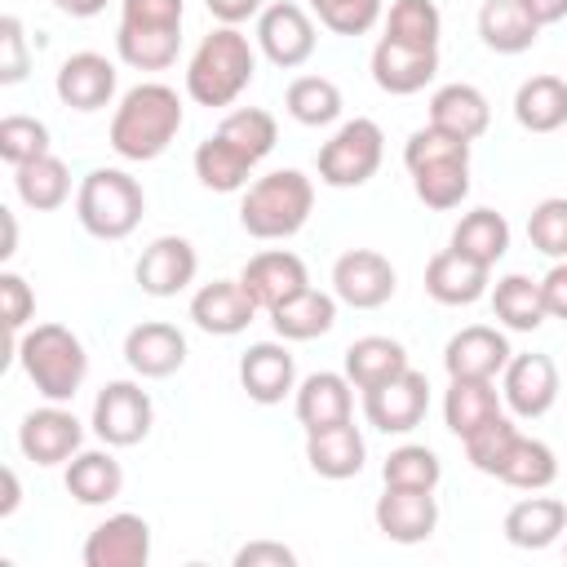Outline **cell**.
<instances>
[{"mask_svg":"<svg viewBox=\"0 0 567 567\" xmlns=\"http://www.w3.org/2000/svg\"><path fill=\"white\" fill-rule=\"evenodd\" d=\"M182 128V102L168 84H137L120 97L111 120V146L124 159H155Z\"/></svg>","mask_w":567,"mask_h":567,"instance_id":"6da1fadb","label":"cell"},{"mask_svg":"<svg viewBox=\"0 0 567 567\" xmlns=\"http://www.w3.org/2000/svg\"><path fill=\"white\" fill-rule=\"evenodd\" d=\"M252 49L235 27H217L199 40L186 66V93L199 106H230L252 80Z\"/></svg>","mask_w":567,"mask_h":567,"instance_id":"7a4b0ae2","label":"cell"},{"mask_svg":"<svg viewBox=\"0 0 567 567\" xmlns=\"http://www.w3.org/2000/svg\"><path fill=\"white\" fill-rule=\"evenodd\" d=\"M315 208V186L297 168H275L257 177L239 204V221L252 239H288L306 226Z\"/></svg>","mask_w":567,"mask_h":567,"instance_id":"3957f363","label":"cell"},{"mask_svg":"<svg viewBox=\"0 0 567 567\" xmlns=\"http://www.w3.org/2000/svg\"><path fill=\"white\" fill-rule=\"evenodd\" d=\"M18 359H22L27 377L35 381V390L44 399H53V403L71 399L80 390L84 372H89V354H84L80 337L71 328H62V323H35L22 337Z\"/></svg>","mask_w":567,"mask_h":567,"instance_id":"277c9868","label":"cell"},{"mask_svg":"<svg viewBox=\"0 0 567 567\" xmlns=\"http://www.w3.org/2000/svg\"><path fill=\"white\" fill-rule=\"evenodd\" d=\"M146 213V195L142 186L120 173V168H93L84 182H80V195H75V217L89 235L97 239H124Z\"/></svg>","mask_w":567,"mask_h":567,"instance_id":"5b68a950","label":"cell"},{"mask_svg":"<svg viewBox=\"0 0 567 567\" xmlns=\"http://www.w3.org/2000/svg\"><path fill=\"white\" fill-rule=\"evenodd\" d=\"M381 128L377 120H350L319 146V177L328 186H363L381 168Z\"/></svg>","mask_w":567,"mask_h":567,"instance_id":"8992f818","label":"cell"},{"mask_svg":"<svg viewBox=\"0 0 567 567\" xmlns=\"http://www.w3.org/2000/svg\"><path fill=\"white\" fill-rule=\"evenodd\" d=\"M151 421H155V408H151V394L142 385H133V381L102 385V394L93 403V430L102 443L133 447L151 434Z\"/></svg>","mask_w":567,"mask_h":567,"instance_id":"52a82bcc","label":"cell"},{"mask_svg":"<svg viewBox=\"0 0 567 567\" xmlns=\"http://www.w3.org/2000/svg\"><path fill=\"white\" fill-rule=\"evenodd\" d=\"M425 408H430V381L416 368H403L399 377L363 390V416L385 434H403L421 425Z\"/></svg>","mask_w":567,"mask_h":567,"instance_id":"ba28073f","label":"cell"},{"mask_svg":"<svg viewBox=\"0 0 567 567\" xmlns=\"http://www.w3.org/2000/svg\"><path fill=\"white\" fill-rule=\"evenodd\" d=\"M332 288L354 310H377L394 297V266L377 248H350L332 266Z\"/></svg>","mask_w":567,"mask_h":567,"instance_id":"9c48e42d","label":"cell"},{"mask_svg":"<svg viewBox=\"0 0 567 567\" xmlns=\"http://www.w3.org/2000/svg\"><path fill=\"white\" fill-rule=\"evenodd\" d=\"M151 527L137 514H115L97 523L84 540V567H146Z\"/></svg>","mask_w":567,"mask_h":567,"instance_id":"30bf717a","label":"cell"},{"mask_svg":"<svg viewBox=\"0 0 567 567\" xmlns=\"http://www.w3.org/2000/svg\"><path fill=\"white\" fill-rule=\"evenodd\" d=\"M257 40H261V53L275 62V66H301L310 53H315V22L306 18L301 4H270L261 9L257 18Z\"/></svg>","mask_w":567,"mask_h":567,"instance_id":"8fae6325","label":"cell"},{"mask_svg":"<svg viewBox=\"0 0 567 567\" xmlns=\"http://www.w3.org/2000/svg\"><path fill=\"white\" fill-rule=\"evenodd\" d=\"M439 71V49H425V44H403V40H390L381 35L377 49H372V80L385 89V93H416L434 80Z\"/></svg>","mask_w":567,"mask_h":567,"instance_id":"7c38bea8","label":"cell"},{"mask_svg":"<svg viewBox=\"0 0 567 567\" xmlns=\"http://www.w3.org/2000/svg\"><path fill=\"white\" fill-rule=\"evenodd\" d=\"M80 439H84V430L66 408H35L22 416V430H18V447L35 465H58V461L75 456Z\"/></svg>","mask_w":567,"mask_h":567,"instance_id":"4fadbf2b","label":"cell"},{"mask_svg":"<svg viewBox=\"0 0 567 567\" xmlns=\"http://www.w3.org/2000/svg\"><path fill=\"white\" fill-rule=\"evenodd\" d=\"M195 266H199V257H195L190 239H182V235H159V239H151V244L142 248V257H137V284H142V292H151V297H173V292H182V288L195 279Z\"/></svg>","mask_w":567,"mask_h":567,"instance_id":"5bb4252c","label":"cell"},{"mask_svg":"<svg viewBox=\"0 0 567 567\" xmlns=\"http://www.w3.org/2000/svg\"><path fill=\"white\" fill-rule=\"evenodd\" d=\"M239 284H244V292L257 301V310L270 315L279 301H288L292 292H301L310 279H306V261H301L297 252L266 248V252H257V257L244 266Z\"/></svg>","mask_w":567,"mask_h":567,"instance_id":"9a60e30c","label":"cell"},{"mask_svg":"<svg viewBox=\"0 0 567 567\" xmlns=\"http://www.w3.org/2000/svg\"><path fill=\"white\" fill-rule=\"evenodd\" d=\"M509 363V341L487 328V323H470L461 328L447 350H443V368L447 377H470V381H492L501 368Z\"/></svg>","mask_w":567,"mask_h":567,"instance_id":"2e32d148","label":"cell"},{"mask_svg":"<svg viewBox=\"0 0 567 567\" xmlns=\"http://www.w3.org/2000/svg\"><path fill=\"white\" fill-rule=\"evenodd\" d=\"M439 523V501L434 492L421 487H385V496L377 501V527L381 536L399 540V545H416L434 532Z\"/></svg>","mask_w":567,"mask_h":567,"instance_id":"e0dca14e","label":"cell"},{"mask_svg":"<svg viewBox=\"0 0 567 567\" xmlns=\"http://www.w3.org/2000/svg\"><path fill=\"white\" fill-rule=\"evenodd\" d=\"M487 270H492V266L465 257L461 248H443V252H434L430 266H425V292H430L434 301H443V306H470V301L483 297Z\"/></svg>","mask_w":567,"mask_h":567,"instance_id":"ac0fdd59","label":"cell"},{"mask_svg":"<svg viewBox=\"0 0 567 567\" xmlns=\"http://www.w3.org/2000/svg\"><path fill=\"white\" fill-rule=\"evenodd\" d=\"M252 315H257V301L244 292L239 279H213L190 297V319L204 332H217V337H230V332L248 328Z\"/></svg>","mask_w":567,"mask_h":567,"instance_id":"d6986e66","label":"cell"},{"mask_svg":"<svg viewBox=\"0 0 567 567\" xmlns=\"http://www.w3.org/2000/svg\"><path fill=\"white\" fill-rule=\"evenodd\" d=\"M124 359L142 377H173L186 363V337L173 323H159V319L137 323L124 337Z\"/></svg>","mask_w":567,"mask_h":567,"instance_id":"ffe728a7","label":"cell"},{"mask_svg":"<svg viewBox=\"0 0 567 567\" xmlns=\"http://www.w3.org/2000/svg\"><path fill=\"white\" fill-rule=\"evenodd\" d=\"M115 93V66L102 53H71L58 66V97L71 111H97Z\"/></svg>","mask_w":567,"mask_h":567,"instance_id":"44dd1931","label":"cell"},{"mask_svg":"<svg viewBox=\"0 0 567 567\" xmlns=\"http://www.w3.org/2000/svg\"><path fill=\"white\" fill-rule=\"evenodd\" d=\"M558 394V368L549 354H518L505 363V399L518 416H540Z\"/></svg>","mask_w":567,"mask_h":567,"instance_id":"7402d4cb","label":"cell"},{"mask_svg":"<svg viewBox=\"0 0 567 567\" xmlns=\"http://www.w3.org/2000/svg\"><path fill=\"white\" fill-rule=\"evenodd\" d=\"M363 456H368L363 434L350 421L328 430H306V461L323 478H354L363 470Z\"/></svg>","mask_w":567,"mask_h":567,"instance_id":"603a6c76","label":"cell"},{"mask_svg":"<svg viewBox=\"0 0 567 567\" xmlns=\"http://www.w3.org/2000/svg\"><path fill=\"white\" fill-rule=\"evenodd\" d=\"M292 377H297L292 354H288L284 346H275V341H257V346H248L244 359H239V385H244L248 399H257V403H279V399L292 390Z\"/></svg>","mask_w":567,"mask_h":567,"instance_id":"cb8c5ba5","label":"cell"},{"mask_svg":"<svg viewBox=\"0 0 567 567\" xmlns=\"http://www.w3.org/2000/svg\"><path fill=\"white\" fill-rule=\"evenodd\" d=\"M487 120H492V106H487V97L474 84H443L430 97V124L443 128V133H456L465 142L483 137Z\"/></svg>","mask_w":567,"mask_h":567,"instance_id":"d4e9b609","label":"cell"},{"mask_svg":"<svg viewBox=\"0 0 567 567\" xmlns=\"http://www.w3.org/2000/svg\"><path fill=\"white\" fill-rule=\"evenodd\" d=\"M514 115L527 133H554L567 124V80L563 75H532L514 93Z\"/></svg>","mask_w":567,"mask_h":567,"instance_id":"484cf974","label":"cell"},{"mask_svg":"<svg viewBox=\"0 0 567 567\" xmlns=\"http://www.w3.org/2000/svg\"><path fill=\"white\" fill-rule=\"evenodd\" d=\"M270 323L288 341H310V337H323L337 323V301L328 292H319V288L306 284L301 292H292L288 301H279L270 310Z\"/></svg>","mask_w":567,"mask_h":567,"instance_id":"4316f807","label":"cell"},{"mask_svg":"<svg viewBox=\"0 0 567 567\" xmlns=\"http://www.w3.org/2000/svg\"><path fill=\"white\" fill-rule=\"evenodd\" d=\"M297 421L306 430H328L350 421V377L337 372H315L297 390Z\"/></svg>","mask_w":567,"mask_h":567,"instance_id":"83f0119b","label":"cell"},{"mask_svg":"<svg viewBox=\"0 0 567 567\" xmlns=\"http://www.w3.org/2000/svg\"><path fill=\"white\" fill-rule=\"evenodd\" d=\"M536 31H540V22L527 13L523 0H483V9H478V35L496 53H523V49H532Z\"/></svg>","mask_w":567,"mask_h":567,"instance_id":"f1b7e54d","label":"cell"},{"mask_svg":"<svg viewBox=\"0 0 567 567\" xmlns=\"http://www.w3.org/2000/svg\"><path fill=\"white\" fill-rule=\"evenodd\" d=\"M492 416H501V399L492 381H470V377H452L447 394H443V421L452 434H474L478 425H487Z\"/></svg>","mask_w":567,"mask_h":567,"instance_id":"f546056e","label":"cell"},{"mask_svg":"<svg viewBox=\"0 0 567 567\" xmlns=\"http://www.w3.org/2000/svg\"><path fill=\"white\" fill-rule=\"evenodd\" d=\"M567 527V505L554 496H527L505 514V536L518 549H545Z\"/></svg>","mask_w":567,"mask_h":567,"instance_id":"4dcf8cb0","label":"cell"},{"mask_svg":"<svg viewBox=\"0 0 567 567\" xmlns=\"http://www.w3.org/2000/svg\"><path fill=\"white\" fill-rule=\"evenodd\" d=\"M403 368H408V350L394 337H359L346 350V377L359 390H372V385L399 377Z\"/></svg>","mask_w":567,"mask_h":567,"instance_id":"1f68e13d","label":"cell"},{"mask_svg":"<svg viewBox=\"0 0 567 567\" xmlns=\"http://www.w3.org/2000/svg\"><path fill=\"white\" fill-rule=\"evenodd\" d=\"M120 487H124V470L111 452H80L66 465V492L80 505H106L120 496Z\"/></svg>","mask_w":567,"mask_h":567,"instance_id":"d6a6232c","label":"cell"},{"mask_svg":"<svg viewBox=\"0 0 567 567\" xmlns=\"http://www.w3.org/2000/svg\"><path fill=\"white\" fill-rule=\"evenodd\" d=\"M120 58L137 71H164L173 66L177 49H182V27H124L120 22Z\"/></svg>","mask_w":567,"mask_h":567,"instance_id":"836d02e7","label":"cell"},{"mask_svg":"<svg viewBox=\"0 0 567 567\" xmlns=\"http://www.w3.org/2000/svg\"><path fill=\"white\" fill-rule=\"evenodd\" d=\"M248 173H252V159L239 146H230L226 137L213 133V137H204L195 146V177L208 190H239L248 182Z\"/></svg>","mask_w":567,"mask_h":567,"instance_id":"e575fe53","label":"cell"},{"mask_svg":"<svg viewBox=\"0 0 567 567\" xmlns=\"http://www.w3.org/2000/svg\"><path fill=\"white\" fill-rule=\"evenodd\" d=\"M18 195L27 208L49 213L71 195V173L58 155H35L27 164H18Z\"/></svg>","mask_w":567,"mask_h":567,"instance_id":"d590c367","label":"cell"},{"mask_svg":"<svg viewBox=\"0 0 567 567\" xmlns=\"http://www.w3.org/2000/svg\"><path fill=\"white\" fill-rule=\"evenodd\" d=\"M452 248H461L465 257L492 266V261L509 248V221H505L496 208H474V213H465V217L456 221Z\"/></svg>","mask_w":567,"mask_h":567,"instance_id":"8d00e7d4","label":"cell"},{"mask_svg":"<svg viewBox=\"0 0 567 567\" xmlns=\"http://www.w3.org/2000/svg\"><path fill=\"white\" fill-rule=\"evenodd\" d=\"M492 310L501 323L518 328V332H532L545 323V297H540V284L527 279V275H505L496 279V292H492Z\"/></svg>","mask_w":567,"mask_h":567,"instance_id":"74e56055","label":"cell"},{"mask_svg":"<svg viewBox=\"0 0 567 567\" xmlns=\"http://www.w3.org/2000/svg\"><path fill=\"white\" fill-rule=\"evenodd\" d=\"M412 186L416 199L430 208H456L470 195V159H439V164H421L412 168Z\"/></svg>","mask_w":567,"mask_h":567,"instance_id":"f35d334b","label":"cell"},{"mask_svg":"<svg viewBox=\"0 0 567 567\" xmlns=\"http://www.w3.org/2000/svg\"><path fill=\"white\" fill-rule=\"evenodd\" d=\"M554 474H558V461H554V452L540 443V439H514V447H509V456L501 461V470H496V478L501 483H509V487H527V492H536V487H549L554 483Z\"/></svg>","mask_w":567,"mask_h":567,"instance_id":"ab89813d","label":"cell"},{"mask_svg":"<svg viewBox=\"0 0 567 567\" xmlns=\"http://www.w3.org/2000/svg\"><path fill=\"white\" fill-rule=\"evenodd\" d=\"M288 111H292V120H301V124H310V128H319V124H332L337 115H341V89L328 80V75H297L292 84H288Z\"/></svg>","mask_w":567,"mask_h":567,"instance_id":"60d3db41","label":"cell"},{"mask_svg":"<svg viewBox=\"0 0 567 567\" xmlns=\"http://www.w3.org/2000/svg\"><path fill=\"white\" fill-rule=\"evenodd\" d=\"M217 137H226L230 146H239V151L257 164L261 155H270L279 128H275V115H270V111H261V106H239V111H230V115L217 124Z\"/></svg>","mask_w":567,"mask_h":567,"instance_id":"b9f144b4","label":"cell"},{"mask_svg":"<svg viewBox=\"0 0 567 567\" xmlns=\"http://www.w3.org/2000/svg\"><path fill=\"white\" fill-rule=\"evenodd\" d=\"M439 31H443V18H439L434 0H394L390 4V18H385V35L390 40L439 49Z\"/></svg>","mask_w":567,"mask_h":567,"instance_id":"7bdbcfd3","label":"cell"},{"mask_svg":"<svg viewBox=\"0 0 567 567\" xmlns=\"http://www.w3.org/2000/svg\"><path fill=\"white\" fill-rule=\"evenodd\" d=\"M439 456L430 452V447H421V443H403V447H394L390 456H385V465H381V478H385V487H421V492H434L439 487Z\"/></svg>","mask_w":567,"mask_h":567,"instance_id":"ee69618b","label":"cell"},{"mask_svg":"<svg viewBox=\"0 0 567 567\" xmlns=\"http://www.w3.org/2000/svg\"><path fill=\"white\" fill-rule=\"evenodd\" d=\"M35 155H49V128L31 115H4L0 120V159H9L18 168Z\"/></svg>","mask_w":567,"mask_h":567,"instance_id":"f6af8a7d","label":"cell"},{"mask_svg":"<svg viewBox=\"0 0 567 567\" xmlns=\"http://www.w3.org/2000/svg\"><path fill=\"white\" fill-rule=\"evenodd\" d=\"M527 239L532 248H540L545 257H567V199L549 195L532 208L527 217Z\"/></svg>","mask_w":567,"mask_h":567,"instance_id":"bcb514c9","label":"cell"},{"mask_svg":"<svg viewBox=\"0 0 567 567\" xmlns=\"http://www.w3.org/2000/svg\"><path fill=\"white\" fill-rule=\"evenodd\" d=\"M514 439H518V430H514L505 416H492L487 425H478L474 434H465V456L474 461V470L496 474V470H501V461L509 456Z\"/></svg>","mask_w":567,"mask_h":567,"instance_id":"7dc6e473","label":"cell"},{"mask_svg":"<svg viewBox=\"0 0 567 567\" xmlns=\"http://www.w3.org/2000/svg\"><path fill=\"white\" fill-rule=\"evenodd\" d=\"M439 159H470V142L456 137V133H443L434 124L416 128L403 146V164L408 168H421V164H439Z\"/></svg>","mask_w":567,"mask_h":567,"instance_id":"c3c4849f","label":"cell"},{"mask_svg":"<svg viewBox=\"0 0 567 567\" xmlns=\"http://www.w3.org/2000/svg\"><path fill=\"white\" fill-rule=\"evenodd\" d=\"M310 9L337 35H363L381 18V0H310Z\"/></svg>","mask_w":567,"mask_h":567,"instance_id":"681fc988","label":"cell"},{"mask_svg":"<svg viewBox=\"0 0 567 567\" xmlns=\"http://www.w3.org/2000/svg\"><path fill=\"white\" fill-rule=\"evenodd\" d=\"M27 75V40H22V22L13 13L0 18V84H13Z\"/></svg>","mask_w":567,"mask_h":567,"instance_id":"f907efd6","label":"cell"},{"mask_svg":"<svg viewBox=\"0 0 567 567\" xmlns=\"http://www.w3.org/2000/svg\"><path fill=\"white\" fill-rule=\"evenodd\" d=\"M31 310H35V297H31L27 279L13 275V270H4L0 275V323L4 328H22L31 319Z\"/></svg>","mask_w":567,"mask_h":567,"instance_id":"816d5d0a","label":"cell"},{"mask_svg":"<svg viewBox=\"0 0 567 567\" xmlns=\"http://www.w3.org/2000/svg\"><path fill=\"white\" fill-rule=\"evenodd\" d=\"M124 27H182V0H124Z\"/></svg>","mask_w":567,"mask_h":567,"instance_id":"f5cc1de1","label":"cell"},{"mask_svg":"<svg viewBox=\"0 0 567 567\" xmlns=\"http://www.w3.org/2000/svg\"><path fill=\"white\" fill-rule=\"evenodd\" d=\"M235 567H297V554L279 540H252L235 554Z\"/></svg>","mask_w":567,"mask_h":567,"instance_id":"db71d44e","label":"cell"},{"mask_svg":"<svg viewBox=\"0 0 567 567\" xmlns=\"http://www.w3.org/2000/svg\"><path fill=\"white\" fill-rule=\"evenodd\" d=\"M540 297H545V315L567 319V261H558V266L540 279Z\"/></svg>","mask_w":567,"mask_h":567,"instance_id":"11a10c76","label":"cell"},{"mask_svg":"<svg viewBox=\"0 0 567 567\" xmlns=\"http://www.w3.org/2000/svg\"><path fill=\"white\" fill-rule=\"evenodd\" d=\"M204 4H208V13L221 18L226 27H235V22H244V18H252V13L261 9V0H204Z\"/></svg>","mask_w":567,"mask_h":567,"instance_id":"9f6ffc18","label":"cell"},{"mask_svg":"<svg viewBox=\"0 0 567 567\" xmlns=\"http://www.w3.org/2000/svg\"><path fill=\"white\" fill-rule=\"evenodd\" d=\"M527 4V13L545 27V22H558V18H567V0H523Z\"/></svg>","mask_w":567,"mask_h":567,"instance_id":"6f0895ef","label":"cell"},{"mask_svg":"<svg viewBox=\"0 0 567 567\" xmlns=\"http://www.w3.org/2000/svg\"><path fill=\"white\" fill-rule=\"evenodd\" d=\"M18 252V221L9 208H0V261H9Z\"/></svg>","mask_w":567,"mask_h":567,"instance_id":"680465c9","label":"cell"},{"mask_svg":"<svg viewBox=\"0 0 567 567\" xmlns=\"http://www.w3.org/2000/svg\"><path fill=\"white\" fill-rule=\"evenodd\" d=\"M18 509V474L9 465H0V518Z\"/></svg>","mask_w":567,"mask_h":567,"instance_id":"91938a15","label":"cell"},{"mask_svg":"<svg viewBox=\"0 0 567 567\" xmlns=\"http://www.w3.org/2000/svg\"><path fill=\"white\" fill-rule=\"evenodd\" d=\"M62 13H71V18H93V13H102L106 9V0H53Z\"/></svg>","mask_w":567,"mask_h":567,"instance_id":"94428289","label":"cell"},{"mask_svg":"<svg viewBox=\"0 0 567 567\" xmlns=\"http://www.w3.org/2000/svg\"><path fill=\"white\" fill-rule=\"evenodd\" d=\"M18 346H22V341H18V328H4V323H0V368H9V363L18 359Z\"/></svg>","mask_w":567,"mask_h":567,"instance_id":"6125c7cd","label":"cell"}]
</instances>
